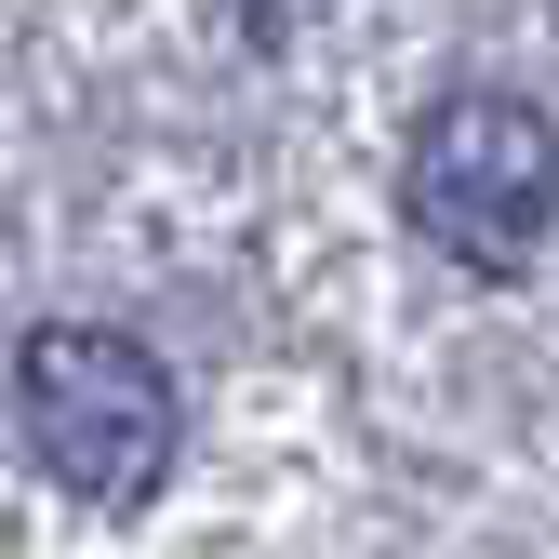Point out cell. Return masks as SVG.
Returning a JSON list of instances; mask_svg holds the SVG:
<instances>
[{
    "mask_svg": "<svg viewBox=\"0 0 559 559\" xmlns=\"http://www.w3.org/2000/svg\"><path fill=\"white\" fill-rule=\"evenodd\" d=\"M14 400H27V453L67 479L81 507H147L174 479V373L107 320H40L14 346Z\"/></svg>",
    "mask_w": 559,
    "mask_h": 559,
    "instance_id": "obj_1",
    "label": "cell"
},
{
    "mask_svg": "<svg viewBox=\"0 0 559 559\" xmlns=\"http://www.w3.org/2000/svg\"><path fill=\"white\" fill-rule=\"evenodd\" d=\"M400 200L466 280H533L546 253V214H559V133L546 107L520 94H440L413 120V160H400Z\"/></svg>",
    "mask_w": 559,
    "mask_h": 559,
    "instance_id": "obj_2",
    "label": "cell"
}]
</instances>
